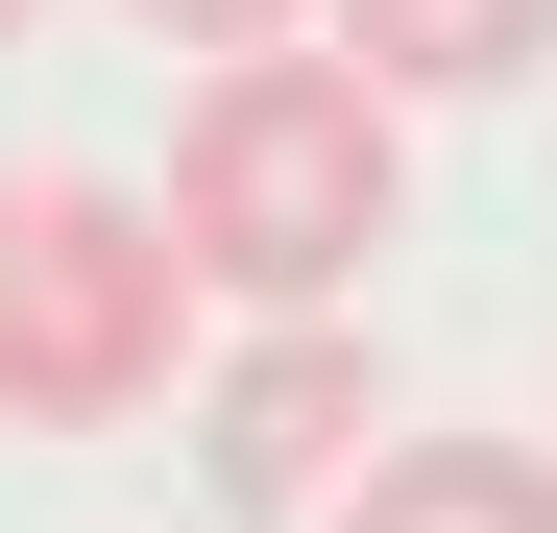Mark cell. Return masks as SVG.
<instances>
[{"instance_id":"4","label":"cell","mask_w":557,"mask_h":533,"mask_svg":"<svg viewBox=\"0 0 557 533\" xmlns=\"http://www.w3.org/2000/svg\"><path fill=\"white\" fill-rule=\"evenodd\" d=\"M339 533H557V436H363Z\"/></svg>"},{"instance_id":"2","label":"cell","mask_w":557,"mask_h":533,"mask_svg":"<svg viewBox=\"0 0 557 533\" xmlns=\"http://www.w3.org/2000/svg\"><path fill=\"white\" fill-rule=\"evenodd\" d=\"M195 292H219V266L170 243V195L25 170V195H0V412H25V436L170 412V388H195Z\"/></svg>"},{"instance_id":"6","label":"cell","mask_w":557,"mask_h":533,"mask_svg":"<svg viewBox=\"0 0 557 533\" xmlns=\"http://www.w3.org/2000/svg\"><path fill=\"white\" fill-rule=\"evenodd\" d=\"M122 25H170V49H267V25H315V0H122Z\"/></svg>"},{"instance_id":"7","label":"cell","mask_w":557,"mask_h":533,"mask_svg":"<svg viewBox=\"0 0 557 533\" xmlns=\"http://www.w3.org/2000/svg\"><path fill=\"white\" fill-rule=\"evenodd\" d=\"M0 49H25V0H0Z\"/></svg>"},{"instance_id":"1","label":"cell","mask_w":557,"mask_h":533,"mask_svg":"<svg viewBox=\"0 0 557 533\" xmlns=\"http://www.w3.org/2000/svg\"><path fill=\"white\" fill-rule=\"evenodd\" d=\"M388 73L363 49H195V122H170V243L219 266L243 315H315V292H363V243H388Z\"/></svg>"},{"instance_id":"3","label":"cell","mask_w":557,"mask_h":533,"mask_svg":"<svg viewBox=\"0 0 557 533\" xmlns=\"http://www.w3.org/2000/svg\"><path fill=\"white\" fill-rule=\"evenodd\" d=\"M363 436H388V388H363V339H339V292H315V315H267L243 364L195 388V485H219L243 533H315V509L363 485Z\"/></svg>"},{"instance_id":"5","label":"cell","mask_w":557,"mask_h":533,"mask_svg":"<svg viewBox=\"0 0 557 533\" xmlns=\"http://www.w3.org/2000/svg\"><path fill=\"white\" fill-rule=\"evenodd\" d=\"M315 25L388 73V98H509V73L557 49V0H315Z\"/></svg>"}]
</instances>
